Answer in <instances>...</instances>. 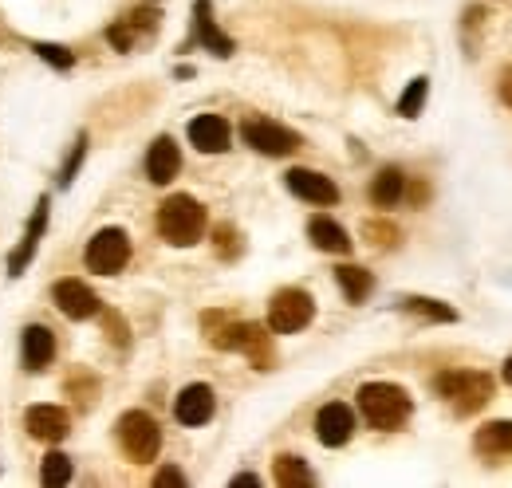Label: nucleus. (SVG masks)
I'll return each mask as SVG.
<instances>
[{"label":"nucleus","instance_id":"nucleus-1","mask_svg":"<svg viewBox=\"0 0 512 488\" xmlns=\"http://www.w3.org/2000/svg\"><path fill=\"white\" fill-rule=\"evenodd\" d=\"M359 410H363V418L371 422L375 429H402L406 426V418H410V394L402 390V386H394V382H367V386H359Z\"/></svg>","mask_w":512,"mask_h":488},{"label":"nucleus","instance_id":"nucleus-2","mask_svg":"<svg viewBox=\"0 0 512 488\" xmlns=\"http://www.w3.org/2000/svg\"><path fill=\"white\" fill-rule=\"evenodd\" d=\"M158 233L170 244H178V248L197 244L201 233H205V209H201V201L190 197V193L166 197L162 209H158Z\"/></svg>","mask_w":512,"mask_h":488},{"label":"nucleus","instance_id":"nucleus-3","mask_svg":"<svg viewBox=\"0 0 512 488\" xmlns=\"http://www.w3.org/2000/svg\"><path fill=\"white\" fill-rule=\"evenodd\" d=\"M438 394L457 414H477L493 398V378L481 370H446L438 374Z\"/></svg>","mask_w":512,"mask_h":488},{"label":"nucleus","instance_id":"nucleus-4","mask_svg":"<svg viewBox=\"0 0 512 488\" xmlns=\"http://www.w3.org/2000/svg\"><path fill=\"white\" fill-rule=\"evenodd\" d=\"M209 343L221 347V351H241V355H249L256 370H268V366H272V339H268V331L256 327V323H225V327H217V331L209 335Z\"/></svg>","mask_w":512,"mask_h":488},{"label":"nucleus","instance_id":"nucleus-5","mask_svg":"<svg viewBox=\"0 0 512 488\" xmlns=\"http://www.w3.org/2000/svg\"><path fill=\"white\" fill-rule=\"evenodd\" d=\"M119 445H123V453H127L130 461L146 465V461H154L158 449H162V429H158V422H154L150 414L130 410V414L119 418Z\"/></svg>","mask_w":512,"mask_h":488},{"label":"nucleus","instance_id":"nucleus-6","mask_svg":"<svg viewBox=\"0 0 512 488\" xmlns=\"http://www.w3.org/2000/svg\"><path fill=\"white\" fill-rule=\"evenodd\" d=\"M312 315H316V304H312L308 292L284 288V292H276L272 304H268V331H276V335H296V331H304V327L312 323Z\"/></svg>","mask_w":512,"mask_h":488},{"label":"nucleus","instance_id":"nucleus-7","mask_svg":"<svg viewBox=\"0 0 512 488\" xmlns=\"http://www.w3.org/2000/svg\"><path fill=\"white\" fill-rule=\"evenodd\" d=\"M127 260H130V237L123 229H99V233L87 241V268L99 272V276L123 272Z\"/></svg>","mask_w":512,"mask_h":488},{"label":"nucleus","instance_id":"nucleus-8","mask_svg":"<svg viewBox=\"0 0 512 488\" xmlns=\"http://www.w3.org/2000/svg\"><path fill=\"white\" fill-rule=\"evenodd\" d=\"M245 142L253 146L256 154H268V158H288L300 150V134L280 126V122H268V119H253L245 122Z\"/></svg>","mask_w":512,"mask_h":488},{"label":"nucleus","instance_id":"nucleus-9","mask_svg":"<svg viewBox=\"0 0 512 488\" xmlns=\"http://www.w3.org/2000/svg\"><path fill=\"white\" fill-rule=\"evenodd\" d=\"M154 32H158V12H154V8H138V12H130L119 24L107 28V40H111L119 52H134V44H138L142 36H154Z\"/></svg>","mask_w":512,"mask_h":488},{"label":"nucleus","instance_id":"nucleus-10","mask_svg":"<svg viewBox=\"0 0 512 488\" xmlns=\"http://www.w3.org/2000/svg\"><path fill=\"white\" fill-rule=\"evenodd\" d=\"M213 410H217V398H213V390H209L205 382L186 386V390L178 394V402H174V418H178L182 426H205V422L213 418Z\"/></svg>","mask_w":512,"mask_h":488},{"label":"nucleus","instance_id":"nucleus-11","mask_svg":"<svg viewBox=\"0 0 512 488\" xmlns=\"http://www.w3.org/2000/svg\"><path fill=\"white\" fill-rule=\"evenodd\" d=\"M351 433H355V414L343 402H331V406H323L320 414H316V437H320L327 449L347 445Z\"/></svg>","mask_w":512,"mask_h":488},{"label":"nucleus","instance_id":"nucleus-12","mask_svg":"<svg viewBox=\"0 0 512 488\" xmlns=\"http://www.w3.org/2000/svg\"><path fill=\"white\" fill-rule=\"evenodd\" d=\"M52 300H56V307L64 311L67 319H91V315H99V296L87 284H79V280H60L52 288Z\"/></svg>","mask_w":512,"mask_h":488},{"label":"nucleus","instance_id":"nucleus-13","mask_svg":"<svg viewBox=\"0 0 512 488\" xmlns=\"http://www.w3.org/2000/svg\"><path fill=\"white\" fill-rule=\"evenodd\" d=\"M193 32H197V44H205L213 56H221V60L233 56V40L217 28V20H213V4H209V0H197V4H193Z\"/></svg>","mask_w":512,"mask_h":488},{"label":"nucleus","instance_id":"nucleus-14","mask_svg":"<svg viewBox=\"0 0 512 488\" xmlns=\"http://www.w3.org/2000/svg\"><path fill=\"white\" fill-rule=\"evenodd\" d=\"M182 170V154H178V142L174 138H158L150 150H146V178L154 185H170Z\"/></svg>","mask_w":512,"mask_h":488},{"label":"nucleus","instance_id":"nucleus-15","mask_svg":"<svg viewBox=\"0 0 512 488\" xmlns=\"http://www.w3.org/2000/svg\"><path fill=\"white\" fill-rule=\"evenodd\" d=\"M44 229H48V197L36 201V213H32V221H28V229H24V241H20V248L8 256V276H20V272L32 264L36 244H40V237H44Z\"/></svg>","mask_w":512,"mask_h":488},{"label":"nucleus","instance_id":"nucleus-16","mask_svg":"<svg viewBox=\"0 0 512 488\" xmlns=\"http://www.w3.org/2000/svg\"><path fill=\"white\" fill-rule=\"evenodd\" d=\"M229 138H233V130H229V122L221 119V115H197L190 122V142L201 154H225Z\"/></svg>","mask_w":512,"mask_h":488},{"label":"nucleus","instance_id":"nucleus-17","mask_svg":"<svg viewBox=\"0 0 512 488\" xmlns=\"http://www.w3.org/2000/svg\"><path fill=\"white\" fill-rule=\"evenodd\" d=\"M24 426H28V433L36 441H64L67 433H71V418L60 406H32L24 414Z\"/></svg>","mask_w":512,"mask_h":488},{"label":"nucleus","instance_id":"nucleus-18","mask_svg":"<svg viewBox=\"0 0 512 488\" xmlns=\"http://www.w3.org/2000/svg\"><path fill=\"white\" fill-rule=\"evenodd\" d=\"M288 189L312 205H335L339 201V185L323 178L316 170H288Z\"/></svg>","mask_w":512,"mask_h":488},{"label":"nucleus","instance_id":"nucleus-19","mask_svg":"<svg viewBox=\"0 0 512 488\" xmlns=\"http://www.w3.org/2000/svg\"><path fill=\"white\" fill-rule=\"evenodd\" d=\"M20 355H24V370H44V366L56 359V335L40 323L24 327V339H20Z\"/></svg>","mask_w":512,"mask_h":488},{"label":"nucleus","instance_id":"nucleus-20","mask_svg":"<svg viewBox=\"0 0 512 488\" xmlns=\"http://www.w3.org/2000/svg\"><path fill=\"white\" fill-rule=\"evenodd\" d=\"M473 445H477V453L481 457H512V422H489V426L477 429V437H473Z\"/></svg>","mask_w":512,"mask_h":488},{"label":"nucleus","instance_id":"nucleus-21","mask_svg":"<svg viewBox=\"0 0 512 488\" xmlns=\"http://www.w3.org/2000/svg\"><path fill=\"white\" fill-rule=\"evenodd\" d=\"M308 237L320 252H335V256H347L351 252V237L343 233V225H335L331 217H312L308 225Z\"/></svg>","mask_w":512,"mask_h":488},{"label":"nucleus","instance_id":"nucleus-22","mask_svg":"<svg viewBox=\"0 0 512 488\" xmlns=\"http://www.w3.org/2000/svg\"><path fill=\"white\" fill-rule=\"evenodd\" d=\"M272 481L284 488H304V485H316V473L300 461V457H292V453H280L276 461H272Z\"/></svg>","mask_w":512,"mask_h":488},{"label":"nucleus","instance_id":"nucleus-23","mask_svg":"<svg viewBox=\"0 0 512 488\" xmlns=\"http://www.w3.org/2000/svg\"><path fill=\"white\" fill-rule=\"evenodd\" d=\"M335 280H339V288H343V296H347L351 304H363V300L371 296V288H375L371 272L359 268V264H339V268H335Z\"/></svg>","mask_w":512,"mask_h":488},{"label":"nucleus","instance_id":"nucleus-24","mask_svg":"<svg viewBox=\"0 0 512 488\" xmlns=\"http://www.w3.org/2000/svg\"><path fill=\"white\" fill-rule=\"evenodd\" d=\"M402 193H406V174L398 166H386L383 174L375 178V185H371V197H375L379 209H394L402 201Z\"/></svg>","mask_w":512,"mask_h":488},{"label":"nucleus","instance_id":"nucleus-25","mask_svg":"<svg viewBox=\"0 0 512 488\" xmlns=\"http://www.w3.org/2000/svg\"><path fill=\"white\" fill-rule=\"evenodd\" d=\"M402 307L410 311V315H422V319H434V323H453L457 319V311L442 300H426V296H406Z\"/></svg>","mask_w":512,"mask_h":488},{"label":"nucleus","instance_id":"nucleus-26","mask_svg":"<svg viewBox=\"0 0 512 488\" xmlns=\"http://www.w3.org/2000/svg\"><path fill=\"white\" fill-rule=\"evenodd\" d=\"M426 91H430V79L418 75V79L402 91V99H398V115H402V119H418V111H422V103H426Z\"/></svg>","mask_w":512,"mask_h":488},{"label":"nucleus","instance_id":"nucleus-27","mask_svg":"<svg viewBox=\"0 0 512 488\" xmlns=\"http://www.w3.org/2000/svg\"><path fill=\"white\" fill-rule=\"evenodd\" d=\"M40 481L44 485H67L71 481V461H67L64 453H48L44 457V465H40Z\"/></svg>","mask_w":512,"mask_h":488},{"label":"nucleus","instance_id":"nucleus-28","mask_svg":"<svg viewBox=\"0 0 512 488\" xmlns=\"http://www.w3.org/2000/svg\"><path fill=\"white\" fill-rule=\"evenodd\" d=\"M36 56L44 63H52V67H60V71H67V67L75 63V56L67 52L64 44H36Z\"/></svg>","mask_w":512,"mask_h":488},{"label":"nucleus","instance_id":"nucleus-29","mask_svg":"<svg viewBox=\"0 0 512 488\" xmlns=\"http://www.w3.org/2000/svg\"><path fill=\"white\" fill-rule=\"evenodd\" d=\"M213 241H217V252H221L225 260H233V256L241 252V237H237V229H233V225H221V229L213 233Z\"/></svg>","mask_w":512,"mask_h":488},{"label":"nucleus","instance_id":"nucleus-30","mask_svg":"<svg viewBox=\"0 0 512 488\" xmlns=\"http://www.w3.org/2000/svg\"><path fill=\"white\" fill-rule=\"evenodd\" d=\"M83 154H87V138H83V134H79V142H75V150H71V158H67V166L64 170H60V185H71V178H75V170H79V166H83Z\"/></svg>","mask_w":512,"mask_h":488},{"label":"nucleus","instance_id":"nucleus-31","mask_svg":"<svg viewBox=\"0 0 512 488\" xmlns=\"http://www.w3.org/2000/svg\"><path fill=\"white\" fill-rule=\"evenodd\" d=\"M154 485H162V488L178 485V488H182V485H186V473H178V469H162V473L154 477Z\"/></svg>","mask_w":512,"mask_h":488},{"label":"nucleus","instance_id":"nucleus-32","mask_svg":"<svg viewBox=\"0 0 512 488\" xmlns=\"http://www.w3.org/2000/svg\"><path fill=\"white\" fill-rule=\"evenodd\" d=\"M367 237H383L379 244H390L394 237H398V233H394L390 225H367Z\"/></svg>","mask_w":512,"mask_h":488},{"label":"nucleus","instance_id":"nucleus-33","mask_svg":"<svg viewBox=\"0 0 512 488\" xmlns=\"http://www.w3.org/2000/svg\"><path fill=\"white\" fill-rule=\"evenodd\" d=\"M501 99H505V107H512V67L501 75Z\"/></svg>","mask_w":512,"mask_h":488},{"label":"nucleus","instance_id":"nucleus-34","mask_svg":"<svg viewBox=\"0 0 512 488\" xmlns=\"http://www.w3.org/2000/svg\"><path fill=\"white\" fill-rule=\"evenodd\" d=\"M260 485V477L256 473H241V477H233V488H256Z\"/></svg>","mask_w":512,"mask_h":488},{"label":"nucleus","instance_id":"nucleus-35","mask_svg":"<svg viewBox=\"0 0 512 488\" xmlns=\"http://www.w3.org/2000/svg\"><path fill=\"white\" fill-rule=\"evenodd\" d=\"M505 382L512 386V355H509V363H505Z\"/></svg>","mask_w":512,"mask_h":488}]
</instances>
